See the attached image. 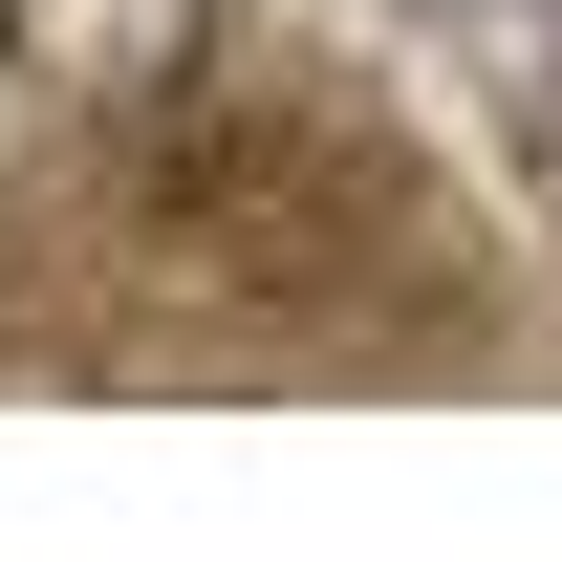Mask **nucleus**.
<instances>
[]
</instances>
